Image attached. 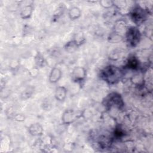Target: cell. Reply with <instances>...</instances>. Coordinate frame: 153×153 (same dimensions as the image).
<instances>
[{"instance_id":"cell-1","label":"cell","mask_w":153,"mask_h":153,"mask_svg":"<svg viewBox=\"0 0 153 153\" xmlns=\"http://www.w3.org/2000/svg\"><path fill=\"white\" fill-rule=\"evenodd\" d=\"M123 76V71L118 67L109 65L100 72V77L109 85L118 83Z\"/></svg>"},{"instance_id":"cell-2","label":"cell","mask_w":153,"mask_h":153,"mask_svg":"<svg viewBox=\"0 0 153 153\" xmlns=\"http://www.w3.org/2000/svg\"><path fill=\"white\" fill-rule=\"evenodd\" d=\"M103 105L106 110H121L124 103L122 96L117 92H112L108 94L103 100Z\"/></svg>"},{"instance_id":"cell-9","label":"cell","mask_w":153,"mask_h":153,"mask_svg":"<svg viewBox=\"0 0 153 153\" xmlns=\"http://www.w3.org/2000/svg\"><path fill=\"white\" fill-rule=\"evenodd\" d=\"M126 68L130 69L137 70L139 69L140 67V62L139 59L135 56H131L127 59L126 64L125 65Z\"/></svg>"},{"instance_id":"cell-8","label":"cell","mask_w":153,"mask_h":153,"mask_svg":"<svg viewBox=\"0 0 153 153\" xmlns=\"http://www.w3.org/2000/svg\"><path fill=\"white\" fill-rule=\"evenodd\" d=\"M62 72L60 69L57 67H54L51 69L50 73L49 74L48 80L50 82L55 84L57 82L62 78Z\"/></svg>"},{"instance_id":"cell-14","label":"cell","mask_w":153,"mask_h":153,"mask_svg":"<svg viewBox=\"0 0 153 153\" xmlns=\"http://www.w3.org/2000/svg\"><path fill=\"white\" fill-rule=\"evenodd\" d=\"M79 46V45H78V44L74 39H73L68 42L66 44V45H65V49L66 51L69 53H72L73 51H75Z\"/></svg>"},{"instance_id":"cell-18","label":"cell","mask_w":153,"mask_h":153,"mask_svg":"<svg viewBox=\"0 0 153 153\" xmlns=\"http://www.w3.org/2000/svg\"><path fill=\"white\" fill-rule=\"evenodd\" d=\"M35 63L38 66L42 67L44 66L45 61L41 54H38L35 57Z\"/></svg>"},{"instance_id":"cell-15","label":"cell","mask_w":153,"mask_h":153,"mask_svg":"<svg viewBox=\"0 0 153 153\" xmlns=\"http://www.w3.org/2000/svg\"><path fill=\"white\" fill-rule=\"evenodd\" d=\"M66 9L65 5L63 3H60L57 8L55 10L53 13V19H57L59 18L62 15H63L65 10Z\"/></svg>"},{"instance_id":"cell-3","label":"cell","mask_w":153,"mask_h":153,"mask_svg":"<svg viewBox=\"0 0 153 153\" xmlns=\"http://www.w3.org/2000/svg\"><path fill=\"white\" fill-rule=\"evenodd\" d=\"M124 37L128 47H135L140 41L141 33L137 26H133L127 28Z\"/></svg>"},{"instance_id":"cell-19","label":"cell","mask_w":153,"mask_h":153,"mask_svg":"<svg viewBox=\"0 0 153 153\" xmlns=\"http://www.w3.org/2000/svg\"><path fill=\"white\" fill-rule=\"evenodd\" d=\"M15 119H16V120H17V121H22L25 120H24L25 117L21 114H17L15 117Z\"/></svg>"},{"instance_id":"cell-6","label":"cell","mask_w":153,"mask_h":153,"mask_svg":"<svg viewBox=\"0 0 153 153\" xmlns=\"http://www.w3.org/2000/svg\"><path fill=\"white\" fill-rule=\"evenodd\" d=\"M87 76L86 69L82 66H75L72 72L71 79L73 82L82 84Z\"/></svg>"},{"instance_id":"cell-12","label":"cell","mask_w":153,"mask_h":153,"mask_svg":"<svg viewBox=\"0 0 153 153\" xmlns=\"http://www.w3.org/2000/svg\"><path fill=\"white\" fill-rule=\"evenodd\" d=\"M33 6L32 4L25 5L21 10L20 15L22 19H28L32 16L33 12Z\"/></svg>"},{"instance_id":"cell-11","label":"cell","mask_w":153,"mask_h":153,"mask_svg":"<svg viewBox=\"0 0 153 153\" xmlns=\"http://www.w3.org/2000/svg\"><path fill=\"white\" fill-rule=\"evenodd\" d=\"M28 130L32 136H41L43 133V128L42 126L38 123L31 124L29 127Z\"/></svg>"},{"instance_id":"cell-10","label":"cell","mask_w":153,"mask_h":153,"mask_svg":"<svg viewBox=\"0 0 153 153\" xmlns=\"http://www.w3.org/2000/svg\"><path fill=\"white\" fill-rule=\"evenodd\" d=\"M67 96V89L64 86H58L54 91V97L59 102H63Z\"/></svg>"},{"instance_id":"cell-13","label":"cell","mask_w":153,"mask_h":153,"mask_svg":"<svg viewBox=\"0 0 153 153\" xmlns=\"http://www.w3.org/2000/svg\"><path fill=\"white\" fill-rule=\"evenodd\" d=\"M68 16L71 20H74L78 19L81 16V11L77 7H72L69 10Z\"/></svg>"},{"instance_id":"cell-17","label":"cell","mask_w":153,"mask_h":153,"mask_svg":"<svg viewBox=\"0 0 153 153\" xmlns=\"http://www.w3.org/2000/svg\"><path fill=\"white\" fill-rule=\"evenodd\" d=\"M99 3L100 5L106 9L110 8L114 6V2L113 1H110V0H102L100 1Z\"/></svg>"},{"instance_id":"cell-16","label":"cell","mask_w":153,"mask_h":153,"mask_svg":"<svg viewBox=\"0 0 153 153\" xmlns=\"http://www.w3.org/2000/svg\"><path fill=\"white\" fill-rule=\"evenodd\" d=\"M123 39V36L120 34H118L115 32H112L110 34L109 36L108 37V40L109 42L112 43H116L121 41Z\"/></svg>"},{"instance_id":"cell-7","label":"cell","mask_w":153,"mask_h":153,"mask_svg":"<svg viewBox=\"0 0 153 153\" xmlns=\"http://www.w3.org/2000/svg\"><path fill=\"white\" fill-rule=\"evenodd\" d=\"M127 23L124 20L119 19L117 20L115 23L114 26V32L123 35V33H126V32L127 29Z\"/></svg>"},{"instance_id":"cell-5","label":"cell","mask_w":153,"mask_h":153,"mask_svg":"<svg viewBox=\"0 0 153 153\" xmlns=\"http://www.w3.org/2000/svg\"><path fill=\"white\" fill-rule=\"evenodd\" d=\"M84 114V111H75L72 109L65 110L62 116V121L65 124H71L81 118Z\"/></svg>"},{"instance_id":"cell-4","label":"cell","mask_w":153,"mask_h":153,"mask_svg":"<svg viewBox=\"0 0 153 153\" xmlns=\"http://www.w3.org/2000/svg\"><path fill=\"white\" fill-rule=\"evenodd\" d=\"M131 20L137 26L142 24L146 19L148 11L146 9L139 5L134 6L130 11L129 13Z\"/></svg>"}]
</instances>
